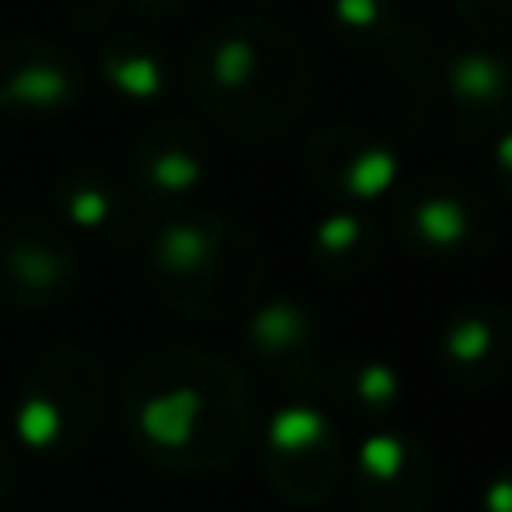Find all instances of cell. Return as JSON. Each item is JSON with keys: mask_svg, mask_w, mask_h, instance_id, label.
<instances>
[{"mask_svg": "<svg viewBox=\"0 0 512 512\" xmlns=\"http://www.w3.org/2000/svg\"><path fill=\"white\" fill-rule=\"evenodd\" d=\"M244 232L216 212H176L160 220L144 248L148 288L184 316H220L244 296L252 248Z\"/></svg>", "mask_w": 512, "mask_h": 512, "instance_id": "cell-3", "label": "cell"}, {"mask_svg": "<svg viewBox=\"0 0 512 512\" xmlns=\"http://www.w3.org/2000/svg\"><path fill=\"white\" fill-rule=\"evenodd\" d=\"M436 80L464 124H512V52L496 48L492 40L444 48L436 60Z\"/></svg>", "mask_w": 512, "mask_h": 512, "instance_id": "cell-12", "label": "cell"}, {"mask_svg": "<svg viewBox=\"0 0 512 512\" xmlns=\"http://www.w3.org/2000/svg\"><path fill=\"white\" fill-rule=\"evenodd\" d=\"M96 76L124 104H156L172 92V60L156 40L136 32H116L100 40Z\"/></svg>", "mask_w": 512, "mask_h": 512, "instance_id": "cell-15", "label": "cell"}, {"mask_svg": "<svg viewBox=\"0 0 512 512\" xmlns=\"http://www.w3.org/2000/svg\"><path fill=\"white\" fill-rule=\"evenodd\" d=\"M120 4H128L132 12H140V16H148V20H168V16L184 12L192 0H120Z\"/></svg>", "mask_w": 512, "mask_h": 512, "instance_id": "cell-23", "label": "cell"}, {"mask_svg": "<svg viewBox=\"0 0 512 512\" xmlns=\"http://www.w3.org/2000/svg\"><path fill=\"white\" fill-rule=\"evenodd\" d=\"M440 368L456 388H492L512 368V312L468 304L440 332Z\"/></svg>", "mask_w": 512, "mask_h": 512, "instance_id": "cell-13", "label": "cell"}, {"mask_svg": "<svg viewBox=\"0 0 512 512\" xmlns=\"http://www.w3.org/2000/svg\"><path fill=\"white\" fill-rule=\"evenodd\" d=\"M376 244H380V228L372 216H364L360 208H340L332 216H324L312 232V260L324 276L348 280L360 276L364 268H372L376 260Z\"/></svg>", "mask_w": 512, "mask_h": 512, "instance_id": "cell-17", "label": "cell"}, {"mask_svg": "<svg viewBox=\"0 0 512 512\" xmlns=\"http://www.w3.org/2000/svg\"><path fill=\"white\" fill-rule=\"evenodd\" d=\"M208 180V140L184 116L152 120L128 156V192L144 204H184Z\"/></svg>", "mask_w": 512, "mask_h": 512, "instance_id": "cell-11", "label": "cell"}, {"mask_svg": "<svg viewBox=\"0 0 512 512\" xmlns=\"http://www.w3.org/2000/svg\"><path fill=\"white\" fill-rule=\"evenodd\" d=\"M392 236L424 260H476L492 252L500 220L468 180L424 172L396 196Z\"/></svg>", "mask_w": 512, "mask_h": 512, "instance_id": "cell-5", "label": "cell"}, {"mask_svg": "<svg viewBox=\"0 0 512 512\" xmlns=\"http://www.w3.org/2000/svg\"><path fill=\"white\" fill-rule=\"evenodd\" d=\"M260 464L268 484L284 500L308 508V504H320L340 484L344 448L336 440L332 420L316 404L292 400L276 408L260 428Z\"/></svg>", "mask_w": 512, "mask_h": 512, "instance_id": "cell-7", "label": "cell"}, {"mask_svg": "<svg viewBox=\"0 0 512 512\" xmlns=\"http://www.w3.org/2000/svg\"><path fill=\"white\" fill-rule=\"evenodd\" d=\"M480 512H512V468L488 476L480 488Z\"/></svg>", "mask_w": 512, "mask_h": 512, "instance_id": "cell-22", "label": "cell"}, {"mask_svg": "<svg viewBox=\"0 0 512 512\" xmlns=\"http://www.w3.org/2000/svg\"><path fill=\"white\" fill-rule=\"evenodd\" d=\"M492 176H496V188L512 200V124L496 128V140H492Z\"/></svg>", "mask_w": 512, "mask_h": 512, "instance_id": "cell-21", "label": "cell"}, {"mask_svg": "<svg viewBox=\"0 0 512 512\" xmlns=\"http://www.w3.org/2000/svg\"><path fill=\"white\" fill-rule=\"evenodd\" d=\"M340 384H344L348 404L356 412H364L368 420H384L396 408V400H400V376L384 360H356V364H348Z\"/></svg>", "mask_w": 512, "mask_h": 512, "instance_id": "cell-19", "label": "cell"}, {"mask_svg": "<svg viewBox=\"0 0 512 512\" xmlns=\"http://www.w3.org/2000/svg\"><path fill=\"white\" fill-rule=\"evenodd\" d=\"M120 420L132 448L168 472H220L256 436L244 372L200 348L140 356L120 380Z\"/></svg>", "mask_w": 512, "mask_h": 512, "instance_id": "cell-1", "label": "cell"}, {"mask_svg": "<svg viewBox=\"0 0 512 512\" xmlns=\"http://www.w3.org/2000/svg\"><path fill=\"white\" fill-rule=\"evenodd\" d=\"M48 204H52V220L60 228L96 236V240L120 236L132 216L128 184H120L116 176H108L104 168H92V164L60 172L48 192Z\"/></svg>", "mask_w": 512, "mask_h": 512, "instance_id": "cell-14", "label": "cell"}, {"mask_svg": "<svg viewBox=\"0 0 512 512\" xmlns=\"http://www.w3.org/2000/svg\"><path fill=\"white\" fill-rule=\"evenodd\" d=\"M108 404L104 368L84 348L44 352L12 396V448L28 456H72L92 444Z\"/></svg>", "mask_w": 512, "mask_h": 512, "instance_id": "cell-4", "label": "cell"}, {"mask_svg": "<svg viewBox=\"0 0 512 512\" xmlns=\"http://www.w3.org/2000/svg\"><path fill=\"white\" fill-rule=\"evenodd\" d=\"M460 24L480 40L512 36V0H452Z\"/></svg>", "mask_w": 512, "mask_h": 512, "instance_id": "cell-20", "label": "cell"}, {"mask_svg": "<svg viewBox=\"0 0 512 512\" xmlns=\"http://www.w3.org/2000/svg\"><path fill=\"white\" fill-rule=\"evenodd\" d=\"M348 488L360 512H428L436 468L424 440L396 428H376L352 448Z\"/></svg>", "mask_w": 512, "mask_h": 512, "instance_id": "cell-9", "label": "cell"}, {"mask_svg": "<svg viewBox=\"0 0 512 512\" xmlns=\"http://www.w3.org/2000/svg\"><path fill=\"white\" fill-rule=\"evenodd\" d=\"M252 4H288V0H252Z\"/></svg>", "mask_w": 512, "mask_h": 512, "instance_id": "cell-25", "label": "cell"}, {"mask_svg": "<svg viewBox=\"0 0 512 512\" xmlns=\"http://www.w3.org/2000/svg\"><path fill=\"white\" fill-rule=\"evenodd\" d=\"M184 88L200 116L228 136L276 140L312 104V52L280 20L228 16L192 40Z\"/></svg>", "mask_w": 512, "mask_h": 512, "instance_id": "cell-2", "label": "cell"}, {"mask_svg": "<svg viewBox=\"0 0 512 512\" xmlns=\"http://www.w3.org/2000/svg\"><path fill=\"white\" fill-rule=\"evenodd\" d=\"M300 164L316 188L352 204H372L400 180L396 144L368 124H328L312 132Z\"/></svg>", "mask_w": 512, "mask_h": 512, "instance_id": "cell-8", "label": "cell"}, {"mask_svg": "<svg viewBox=\"0 0 512 512\" xmlns=\"http://www.w3.org/2000/svg\"><path fill=\"white\" fill-rule=\"evenodd\" d=\"M12 488H16V452H12V444L0 440V508L12 496Z\"/></svg>", "mask_w": 512, "mask_h": 512, "instance_id": "cell-24", "label": "cell"}, {"mask_svg": "<svg viewBox=\"0 0 512 512\" xmlns=\"http://www.w3.org/2000/svg\"><path fill=\"white\" fill-rule=\"evenodd\" d=\"M84 88L88 76L72 48L44 36L0 40V116H64Z\"/></svg>", "mask_w": 512, "mask_h": 512, "instance_id": "cell-10", "label": "cell"}, {"mask_svg": "<svg viewBox=\"0 0 512 512\" xmlns=\"http://www.w3.org/2000/svg\"><path fill=\"white\" fill-rule=\"evenodd\" d=\"M328 28L348 52H384L400 36L396 0H328Z\"/></svg>", "mask_w": 512, "mask_h": 512, "instance_id": "cell-18", "label": "cell"}, {"mask_svg": "<svg viewBox=\"0 0 512 512\" xmlns=\"http://www.w3.org/2000/svg\"><path fill=\"white\" fill-rule=\"evenodd\" d=\"M316 336H320L316 316L296 300H268L244 324V344L268 368H288L308 360V348L316 344Z\"/></svg>", "mask_w": 512, "mask_h": 512, "instance_id": "cell-16", "label": "cell"}, {"mask_svg": "<svg viewBox=\"0 0 512 512\" xmlns=\"http://www.w3.org/2000/svg\"><path fill=\"white\" fill-rule=\"evenodd\" d=\"M80 284V260L64 228L48 216L0 212V304L16 312H44L64 304Z\"/></svg>", "mask_w": 512, "mask_h": 512, "instance_id": "cell-6", "label": "cell"}]
</instances>
